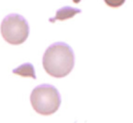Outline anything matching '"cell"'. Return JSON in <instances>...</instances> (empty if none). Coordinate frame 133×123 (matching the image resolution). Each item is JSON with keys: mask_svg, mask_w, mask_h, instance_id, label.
<instances>
[{"mask_svg": "<svg viewBox=\"0 0 133 123\" xmlns=\"http://www.w3.org/2000/svg\"><path fill=\"white\" fill-rule=\"evenodd\" d=\"M75 65L73 49L64 42L50 45L43 56V67L52 77L61 78L70 73Z\"/></svg>", "mask_w": 133, "mask_h": 123, "instance_id": "obj_1", "label": "cell"}, {"mask_svg": "<svg viewBox=\"0 0 133 123\" xmlns=\"http://www.w3.org/2000/svg\"><path fill=\"white\" fill-rule=\"evenodd\" d=\"M30 103L37 113L42 115H51L57 112L60 107L61 96L55 86L41 84L32 90Z\"/></svg>", "mask_w": 133, "mask_h": 123, "instance_id": "obj_2", "label": "cell"}, {"mask_svg": "<svg viewBox=\"0 0 133 123\" xmlns=\"http://www.w3.org/2000/svg\"><path fill=\"white\" fill-rule=\"evenodd\" d=\"M1 34L5 41L10 44H22L29 34L28 22L19 14H10L1 22Z\"/></svg>", "mask_w": 133, "mask_h": 123, "instance_id": "obj_3", "label": "cell"}, {"mask_svg": "<svg viewBox=\"0 0 133 123\" xmlns=\"http://www.w3.org/2000/svg\"><path fill=\"white\" fill-rule=\"evenodd\" d=\"M81 9H77V8H73L70 6H64V7L60 8L56 11V14L55 18H52L49 21L51 22H55L56 21H65L68 19H72L75 15L80 14L81 13Z\"/></svg>", "mask_w": 133, "mask_h": 123, "instance_id": "obj_4", "label": "cell"}, {"mask_svg": "<svg viewBox=\"0 0 133 123\" xmlns=\"http://www.w3.org/2000/svg\"><path fill=\"white\" fill-rule=\"evenodd\" d=\"M14 74L21 75L22 77H31L33 79H36V74H35V69L32 63H25L21 65L19 67H16L13 69Z\"/></svg>", "mask_w": 133, "mask_h": 123, "instance_id": "obj_5", "label": "cell"}, {"mask_svg": "<svg viewBox=\"0 0 133 123\" xmlns=\"http://www.w3.org/2000/svg\"><path fill=\"white\" fill-rule=\"evenodd\" d=\"M104 2L112 8H118L122 6L125 0H104Z\"/></svg>", "mask_w": 133, "mask_h": 123, "instance_id": "obj_6", "label": "cell"}, {"mask_svg": "<svg viewBox=\"0 0 133 123\" xmlns=\"http://www.w3.org/2000/svg\"><path fill=\"white\" fill-rule=\"evenodd\" d=\"M72 1H73V2H74V3L78 4V3H80V1H81V0H72Z\"/></svg>", "mask_w": 133, "mask_h": 123, "instance_id": "obj_7", "label": "cell"}]
</instances>
